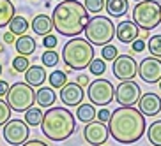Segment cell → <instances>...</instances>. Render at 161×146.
<instances>
[{"mask_svg":"<svg viewBox=\"0 0 161 146\" xmlns=\"http://www.w3.org/2000/svg\"><path fill=\"white\" fill-rule=\"evenodd\" d=\"M145 116L135 106H120L110 114L108 130L110 136L120 144H133L145 134Z\"/></svg>","mask_w":161,"mask_h":146,"instance_id":"1","label":"cell"},{"mask_svg":"<svg viewBox=\"0 0 161 146\" xmlns=\"http://www.w3.org/2000/svg\"><path fill=\"white\" fill-rule=\"evenodd\" d=\"M89 11L78 0H62L53 9L52 21L53 28L64 37H78L87 23H89Z\"/></svg>","mask_w":161,"mask_h":146,"instance_id":"2","label":"cell"},{"mask_svg":"<svg viewBox=\"0 0 161 146\" xmlns=\"http://www.w3.org/2000/svg\"><path fill=\"white\" fill-rule=\"evenodd\" d=\"M43 134L50 141H66L75 134L76 122L73 113L67 108H50L44 113L41 122Z\"/></svg>","mask_w":161,"mask_h":146,"instance_id":"3","label":"cell"},{"mask_svg":"<svg viewBox=\"0 0 161 146\" xmlns=\"http://www.w3.org/2000/svg\"><path fill=\"white\" fill-rule=\"evenodd\" d=\"M94 44L83 37H71L62 48V60L71 71L87 69L94 60Z\"/></svg>","mask_w":161,"mask_h":146,"instance_id":"4","label":"cell"},{"mask_svg":"<svg viewBox=\"0 0 161 146\" xmlns=\"http://www.w3.org/2000/svg\"><path fill=\"white\" fill-rule=\"evenodd\" d=\"M85 39L94 46H104L110 44L112 39H115V25L110 18L104 16H94L89 19L85 30Z\"/></svg>","mask_w":161,"mask_h":146,"instance_id":"5","label":"cell"},{"mask_svg":"<svg viewBox=\"0 0 161 146\" xmlns=\"http://www.w3.org/2000/svg\"><path fill=\"white\" fill-rule=\"evenodd\" d=\"M133 21L140 30H152L161 23V4L156 0H142L133 7Z\"/></svg>","mask_w":161,"mask_h":146,"instance_id":"6","label":"cell"},{"mask_svg":"<svg viewBox=\"0 0 161 146\" xmlns=\"http://www.w3.org/2000/svg\"><path fill=\"white\" fill-rule=\"evenodd\" d=\"M5 99L13 111L25 113L36 102V92H34V86H30L29 83H14L13 86H9Z\"/></svg>","mask_w":161,"mask_h":146,"instance_id":"7","label":"cell"},{"mask_svg":"<svg viewBox=\"0 0 161 146\" xmlns=\"http://www.w3.org/2000/svg\"><path fill=\"white\" fill-rule=\"evenodd\" d=\"M87 97L94 106H108L115 97V88L108 79H94L87 86Z\"/></svg>","mask_w":161,"mask_h":146,"instance_id":"8","label":"cell"},{"mask_svg":"<svg viewBox=\"0 0 161 146\" xmlns=\"http://www.w3.org/2000/svg\"><path fill=\"white\" fill-rule=\"evenodd\" d=\"M4 139L13 146H21L30 136L29 125L25 123V120H9L2 128Z\"/></svg>","mask_w":161,"mask_h":146,"instance_id":"9","label":"cell"},{"mask_svg":"<svg viewBox=\"0 0 161 146\" xmlns=\"http://www.w3.org/2000/svg\"><path fill=\"white\" fill-rule=\"evenodd\" d=\"M140 97H142V90H140L138 83L129 79V81H122L115 88L114 99L119 102V106H136Z\"/></svg>","mask_w":161,"mask_h":146,"instance_id":"10","label":"cell"},{"mask_svg":"<svg viewBox=\"0 0 161 146\" xmlns=\"http://www.w3.org/2000/svg\"><path fill=\"white\" fill-rule=\"evenodd\" d=\"M138 74V63L131 55H119L114 60V76L120 81L135 79Z\"/></svg>","mask_w":161,"mask_h":146,"instance_id":"11","label":"cell"},{"mask_svg":"<svg viewBox=\"0 0 161 146\" xmlns=\"http://www.w3.org/2000/svg\"><path fill=\"white\" fill-rule=\"evenodd\" d=\"M83 137L90 146H101L106 144V139L110 137L108 125L103 122H89L83 128Z\"/></svg>","mask_w":161,"mask_h":146,"instance_id":"12","label":"cell"},{"mask_svg":"<svg viewBox=\"0 0 161 146\" xmlns=\"http://www.w3.org/2000/svg\"><path fill=\"white\" fill-rule=\"evenodd\" d=\"M138 76L145 83H149V85L159 83V79H161V58H156V57L143 58L140 62V65H138Z\"/></svg>","mask_w":161,"mask_h":146,"instance_id":"13","label":"cell"},{"mask_svg":"<svg viewBox=\"0 0 161 146\" xmlns=\"http://www.w3.org/2000/svg\"><path fill=\"white\" fill-rule=\"evenodd\" d=\"M58 97H60L62 104L67 106V108H76V106H80L83 97H85V92L81 88L78 83H66V85L60 88L58 92Z\"/></svg>","mask_w":161,"mask_h":146,"instance_id":"14","label":"cell"},{"mask_svg":"<svg viewBox=\"0 0 161 146\" xmlns=\"http://www.w3.org/2000/svg\"><path fill=\"white\" fill-rule=\"evenodd\" d=\"M140 37V28L133 19H124L115 27V39H119L124 44H131L135 39Z\"/></svg>","mask_w":161,"mask_h":146,"instance_id":"15","label":"cell"},{"mask_svg":"<svg viewBox=\"0 0 161 146\" xmlns=\"http://www.w3.org/2000/svg\"><path fill=\"white\" fill-rule=\"evenodd\" d=\"M138 109L143 113V116H156L161 111V99L158 93L147 92L142 93L140 100H138Z\"/></svg>","mask_w":161,"mask_h":146,"instance_id":"16","label":"cell"},{"mask_svg":"<svg viewBox=\"0 0 161 146\" xmlns=\"http://www.w3.org/2000/svg\"><path fill=\"white\" fill-rule=\"evenodd\" d=\"M23 74H25V83H29L30 86H43V83L48 79L44 65H32L30 63V67Z\"/></svg>","mask_w":161,"mask_h":146,"instance_id":"17","label":"cell"},{"mask_svg":"<svg viewBox=\"0 0 161 146\" xmlns=\"http://www.w3.org/2000/svg\"><path fill=\"white\" fill-rule=\"evenodd\" d=\"M30 27H32V30H34V33H36V35L44 37V35H48V33H52L53 21H52V18H50V16H46V14H37L36 18L32 19Z\"/></svg>","mask_w":161,"mask_h":146,"instance_id":"18","label":"cell"},{"mask_svg":"<svg viewBox=\"0 0 161 146\" xmlns=\"http://www.w3.org/2000/svg\"><path fill=\"white\" fill-rule=\"evenodd\" d=\"M14 48H16V51H18V55L30 57V55H34V51H36L37 43H36V39L34 37L23 33V35H19V37L14 41Z\"/></svg>","mask_w":161,"mask_h":146,"instance_id":"19","label":"cell"},{"mask_svg":"<svg viewBox=\"0 0 161 146\" xmlns=\"http://www.w3.org/2000/svg\"><path fill=\"white\" fill-rule=\"evenodd\" d=\"M57 100V93L52 86H39V90L36 92V102L41 108H52Z\"/></svg>","mask_w":161,"mask_h":146,"instance_id":"20","label":"cell"},{"mask_svg":"<svg viewBox=\"0 0 161 146\" xmlns=\"http://www.w3.org/2000/svg\"><path fill=\"white\" fill-rule=\"evenodd\" d=\"M104 9L108 13L110 16H114V18H120L128 13L129 9V2L128 0H106V4H104Z\"/></svg>","mask_w":161,"mask_h":146,"instance_id":"21","label":"cell"},{"mask_svg":"<svg viewBox=\"0 0 161 146\" xmlns=\"http://www.w3.org/2000/svg\"><path fill=\"white\" fill-rule=\"evenodd\" d=\"M14 14H16L14 4L11 0H0V28L9 25V21L14 18Z\"/></svg>","mask_w":161,"mask_h":146,"instance_id":"22","label":"cell"},{"mask_svg":"<svg viewBox=\"0 0 161 146\" xmlns=\"http://www.w3.org/2000/svg\"><path fill=\"white\" fill-rule=\"evenodd\" d=\"M96 108H94V104L89 102V104H80L78 108H76V118L80 120V122L83 123H89V122H94V118H96Z\"/></svg>","mask_w":161,"mask_h":146,"instance_id":"23","label":"cell"},{"mask_svg":"<svg viewBox=\"0 0 161 146\" xmlns=\"http://www.w3.org/2000/svg\"><path fill=\"white\" fill-rule=\"evenodd\" d=\"M7 27H9V32H13L14 35H18V37H19V35H23V33L29 30L30 25H29V21H27L23 16H16L14 14V18L9 21Z\"/></svg>","mask_w":161,"mask_h":146,"instance_id":"24","label":"cell"},{"mask_svg":"<svg viewBox=\"0 0 161 146\" xmlns=\"http://www.w3.org/2000/svg\"><path fill=\"white\" fill-rule=\"evenodd\" d=\"M43 116L44 113L41 111V108H29L27 111H25V123L29 125V127H37V125H41V122H43Z\"/></svg>","mask_w":161,"mask_h":146,"instance_id":"25","label":"cell"},{"mask_svg":"<svg viewBox=\"0 0 161 146\" xmlns=\"http://www.w3.org/2000/svg\"><path fill=\"white\" fill-rule=\"evenodd\" d=\"M147 139L152 146H161V120L152 122L147 128Z\"/></svg>","mask_w":161,"mask_h":146,"instance_id":"26","label":"cell"},{"mask_svg":"<svg viewBox=\"0 0 161 146\" xmlns=\"http://www.w3.org/2000/svg\"><path fill=\"white\" fill-rule=\"evenodd\" d=\"M48 83H50V86L52 88H58L60 90L62 86L67 83V74L62 71H53L52 74L48 76Z\"/></svg>","mask_w":161,"mask_h":146,"instance_id":"27","label":"cell"},{"mask_svg":"<svg viewBox=\"0 0 161 146\" xmlns=\"http://www.w3.org/2000/svg\"><path fill=\"white\" fill-rule=\"evenodd\" d=\"M58 60H60V55L53 49H46L41 57V62H43L44 67H57L58 65Z\"/></svg>","mask_w":161,"mask_h":146,"instance_id":"28","label":"cell"},{"mask_svg":"<svg viewBox=\"0 0 161 146\" xmlns=\"http://www.w3.org/2000/svg\"><path fill=\"white\" fill-rule=\"evenodd\" d=\"M147 48H149V51H151L152 57L161 58V33L159 35H152L149 39V43H147Z\"/></svg>","mask_w":161,"mask_h":146,"instance_id":"29","label":"cell"},{"mask_svg":"<svg viewBox=\"0 0 161 146\" xmlns=\"http://www.w3.org/2000/svg\"><path fill=\"white\" fill-rule=\"evenodd\" d=\"M89 69H90V74L92 76H103L106 72V65H104V60L103 58H94V60L89 63Z\"/></svg>","mask_w":161,"mask_h":146,"instance_id":"30","label":"cell"},{"mask_svg":"<svg viewBox=\"0 0 161 146\" xmlns=\"http://www.w3.org/2000/svg\"><path fill=\"white\" fill-rule=\"evenodd\" d=\"M30 67V60L29 57H23V55H18V57L13 60V71L14 72H25Z\"/></svg>","mask_w":161,"mask_h":146,"instance_id":"31","label":"cell"},{"mask_svg":"<svg viewBox=\"0 0 161 146\" xmlns=\"http://www.w3.org/2000/svg\"><path fill=\"white\" fill-rule=\"evenodd\" d=\"M104 4H106V0H85L83 5H85V9L92 14H99L101 11L104 9Z\"/></svg>","mask_w":161,"mask_h":146,"instance_id":"32","label":"cell"},{"mask_svg":"<svg viewBox=\"0 0 161 146\" xmlns=\"http://www.w3.org/2000/svg\"><path fill=\"white\" fill-rule=\"evenodd\" d=\"M117 57H119V49L117 48L112 46V44H104L103 49H101V58H103L104 62H114Z\"/></svg>","mask_w":161,"mask_h":146,"instance_id":"33","label":"cell"},{"mask_svg":"<svg viewBox=\"0 0 161 146\" xmlns=\"http://www.w3.org/2000/svg\"><path fill=\"white\" fill-rule=\"evenodd\" d=\"M11 106L7 104V100H2L0 99V127H4L5 123L11 120Z\"/></svg>","mask_w":161,"mask_h":146,"instance_id":"34","label":"cell"},{"mask_svg":"<svg viewBox=\"0 0 161 146\" xmlns=\"http://www.w3.org/2000/svg\"><path fill=\"white\" fill-rule=\"evenodd\" d=\"M57 44H58V39L55 37V35H52V33H48V35L43 37V46L46 48V49H55Z\"/></svg>","mask_w":161,"mask_h":146,"instance_id":"35","label":"cell"},{"mask_svg":"<svg viewBox=\"0 0 161 146\" xmlns=\"http://www.w3.org/2000/svg\"><path fill=\"white\" fill-rule=\"evenodd\" d=\"M131 46H133V49H131L133 53H142L143 49H145L147 43H145V41H143L142 37H138V39H135V41H133V43H131Z\"/></svg>","mask_w":161,"mask_h":146,"instance_id":"36","label":"cell"},{"mask_svg":"<svg viewBox=\"0 0 161 146\" xmlns=\"http://www.w3.org/2000/svg\"><path fill=\"white\" fill-rule=\"evenodd\" d=\"M110 111L106 108H101L99 111H97V113H96V118H97V120H99V122H103V123H108V120H110Z\"/></svg>","mask_w":161,"mask_h":146,"instance_id":"37","label":"cell"},{"mask_svg":"<svg viewBox=\"0 0 161 146\" xmlns=\"http://www.w3.org/2000/svg\"><path fill=\"white\" fill-rule=\"evenodd\" d=\"M76 83L83 88V86H89V83H90V79H89V76L87 74H80L78 78H76Z\"/></svg>","mask_w":161,"mask_h":146,"instance_id":"38","label":"cell"},{"mask_svg":"<svg viewBox=\"0 0 161 146\" xmlns=\"http://www.w3.org/2000/svg\"><path fill=\"white\" fill-rule=\"evenodd\" d=\"M21 146H48L44 141H39V139H27Z\"/></svg>","mask_w":161,"mask_h":146,"instance_id":"39","label":"cell"},{"mask_svg":"<svg viewBox=\"0 0 161 146\" xmlns=\"http://www.w3.org/2000/svg\"><path fill=\"white\" fill-rule=\"evenodd\" d=\"M9 92V83L5 79H0V97H5Z\"/></svg>","mask_w":161,"mask_h":146,"instance_id":"40","label":"cell"},{"mask_svg":"<svg viewBox=\"0 0 161 146\" xmlns=\"http://www.w3.org/2000/svg\"><path fill=\"white\" fill-rule=\"evenodd\" d=\"M16 41V35L13 32H5V35H4V43L5 44H11V43H14Z\"/></svg>","mask_w":161,"mask_h":146,"instance_id":"41","label":"cell"},{"mask_svg":"<svg viewBox=\"0 0 161 146\" xmlns=\"http://www.w3.org/2000/svg\"><path fill=\"white\" fill-rule=\"evenodd\" d=\"M2 51H4V46H2V44H0V53H2Z\"/></svg>","mask_w":161,"mask_h":146,"instance_id":"42","label":"cell"},{"mask_svg":"<svg viewBox=\"0 0 161 146\" xmlns=\"http://www.w3.org/2000/svg\"><path fill=\"white\" fill-rule=\"evenodd\" d=\"M2 71H4V69H2V63H0V76H2Z\"/></svg>","mask_w":161,"mask_h":146,"instance_id":"43","label":"cell"},{"mask_svg":"<svg viewBox=\"0 0 161 146\" xmlns=\"http://www.w3.org/2000/svg\"><path fill=\"white\" fill-rule=\"evenodd\" d=\"M158 85H159V90H161V79H159V83H158Z\"/></svg>","mask_w":161,"mask_h":146,"instance_id":"44","label":"cell"},{"mask_svg":"<svg viewBox=\"0 0 161 146\" xmlns=\"http://www.w3.org/2000/svg\"><path fill=\"white\" fill-rule=\"evenodd\" d=\"M135 2H142V0H135Z\"/></svg>","mask_w":161,"mask_h":146,"instance_id":"45","label":"cell"},{"mask_svg":"<svg viewBox=\"0 0 161 146\" xmlns=\"http://www.w3.org/2000/svg\"><path fill=\"white\" fill-rule=\"evenodd\" d=\"M101 146H108V144H101Z\"/></svg>","mask_w":161,"mask_h":146,"instance_id":"46","label":"cell"},{"mask_svg":"<svg viewBox=\"0 0 161 146\" xmlns=\"http://www.w3.org/2000/svg\"><path fill=\"white\" fill-rule=\"evenodd\" d=\"M58 2H62V0H58Z\"/></svg>","mask_w":161,"mask_h":146,"instance_id":"47","label":"cell"}]
</instances>
